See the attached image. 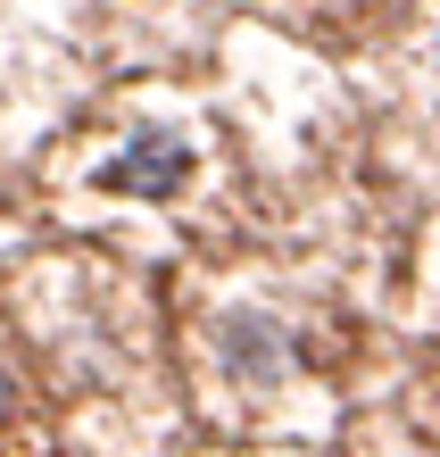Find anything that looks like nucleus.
I'll use <instances>...</instances> for the list:
<instances>
[{"label":"nucleus","mask_w":440,"mask_h":457,"mask_svg":"<svg viewBox=\"0 0 440 457\" xmlns=\"http://www.w3.org/2000/svg\"><path fill=\"white\" fill-rule=\"evenodd\" d=\"M216 358H225V374H241V383H274V374L291 366V341H283L274 316L233 308L225 325H216Z\"/></svg>","instance_id":"nucleus-2"},{"label":"nucleus","mask_w":440,"mask_h":457,"mask_svg":"<svg viewBox=\"0 0 440 457\" xmlns=\"http://www.w3.org/2000/svg\"><path fill=\"white\" fill-rule=\"evenodd\" d=\"M0 408H9V399H0Z\"/></svg>","instance_id":"nucleus-3"},{"label":"nucleus","mask_w":440,"mask_h":457,"mask_svg":"<svg viewBox=\"0 0 440 457\" xmlns=\"http://www.w3.org/2000/svg\"><path fill=\"white\" fill-rule=\"evenodd\" d=\"M191 183V142L175 125H133V142L100 167V192H125V200H175Z\"/></svg>","instance_id":"nucleus-1"}]
</instances>
